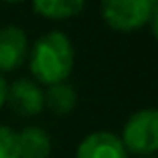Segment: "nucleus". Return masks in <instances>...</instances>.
<instances>
[{"instance_id":"obj_2","label":"nucleus","mask_w":158,"mask_h":158,"mask_svg":"<svg viewBox=\"0 0 158 158\" xmlns=\"http://www.w3.org/2000/svg\"><path fill=\"white\" fill-rule=\"evenodd\" d=\"M122 142L126 152L152 156L158 148V112L156 108H142L126 120L122 128Z\"/></svg>"},{"instance_id":"obj_6","label":"nucleus","mask_w":158,"mask_h":158,"mask_svg":"<svg viewBox=\"0 0 158 158\" xmlns=\"http://www.w3.org/2000/svg\"><path fill=\"white\" fill-rule=\"evenodd\" d=\"M76 158H128V152L116 134L92 132L78 144Z\"/></svg>"},{"instance_id":"obj_5","label":"nucleus","mask_w":158,"mask_h":158,"mask_svg":"<svg viewBox=\"0 0 158 158\" xmlns=\"http://www.w3.org/2000/svg\"><path fill=\"white\" fill-rule=\"evenodd\" d=\"M28 54V40L20 26L0 28V70H14L24 62Z\"/></svg>"},{"instance_id":"obj_11","label":"nucleus","mask_w":158,"mask_h":158,"mask_svg":"<svg viewBox=\"0 0 158 158\" xmlns=\"http://www.w3.org/2000/svg\"><path fill=\"white\" fill-rule=\"evenodd\" d=\"M6 82H4V78L0 76V106L4 104V102H6Z\"/></svg>"},{"instance_id":"obj_8","label":"nucleus","mask_w":158,"mask_h":158,"mask_svg":"<svg viewBox=\"0 0 158 158\" xmlns=\"http://www.w3.org/2000/svg\"><path fill=\"white\" fill-rule=\"evenodd\" d=\"M44 104L58 116L70 114L74 110V106H76V90L68 82L52 84V86H48L46 94H44Z\"/></svg>"},{"instance_id":"obj_4","label":"nucleus","mask_w":158,"mask_h":158,"mask_svg":"<svg viewBox=\"0 0 158 158\" xmlns=\"http://www.w3.org/2000/svg\"><path fill=\"white\" fill-rule=\"evenodd\" d=\"M6 102L22 116H34L44 108V92L30 78H18L6 88Z\"/></svg>"},{"instance_id":"obj_1","label":"nucleus","mask_w":158,"mask_h":158,"mask_svg":"<svg viewBox=\"0 0 158 158\" xmlns=\"http://www.w3.org/2000/svg\"><path fill=\"white\" fill-rule=\"evenodd\" d=\"M74 48L68 36L60 30L42 34L30 52V72L36 80L52 86L64 82L72 72Z\"/></svg>"},{"instance_id":"obj_3","label":"nucleus","mask_w":158,"mask_h":158,"mask_svg":"<svg viewBox=\"0 0 158 158\" xmlns=\"http://www.w3.org/2000/svg\"><path fill=\"white\" fill-rule=\"evenodd\" d=\"M158 14L156 0H104L102 18L110 28L120 32H130L150 22Z\"/></svg>"},{"instance_id":"obj_12","label":"nucleus","mask_w":158,"mask_h":158,"mask_svg":"<svg viewBox=\"0 0 158 158\" xmlns=\"http://www.w3.org/2000/svg\"><path fill=\"white\" fill-rule=\"evenodd\" d=\"M140 158H154V156H140Z\"/></svg>"},{"instance_id":"obj_9","label":"nucleus","mask_w":158,"mask_h":158,"mask_svg":"<svg viewBox=\"0 0 158 158\" xmlns=\"http://www.w3.org/2000/svg\"><path fill=\"white\" fill-rule=\"evenodd\" d=\"M84 6H86L84 0H36L34 2V10L38 14L54 20L78 16L84 10Z\"/></svg>"},{"instance_id":"obj_10","label":"nucleus","mask_w":158,"mask_h":158,"mask_svg":"<svg viewBox=\"0 0 158 158\" xmlns=\"http://www.w3.org/2000/svg\"><path fill=\"white\" fill-rule=\"evenodd\" d=\"M0 158H20L18 134L12 128L0 124Z\"/></svg>"},{"instance_id":"obj_7","label":"nucleus","mask_w":158,"mask_h":158,"mask_svg":"<svg viewBox=\"0 0 158 158\" xmlns=\"http://www.w3.org/2000/svg\"><path fill=\"white\" fill-rule=\"evenodd\" d=\"M52 150L50 136L40 126H28L18 134L20 158H48Z\"/></svg>"}]
</instances>
